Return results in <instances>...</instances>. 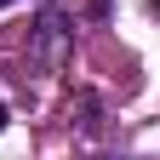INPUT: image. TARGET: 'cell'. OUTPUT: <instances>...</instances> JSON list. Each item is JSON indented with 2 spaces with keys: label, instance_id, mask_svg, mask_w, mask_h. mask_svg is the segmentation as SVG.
<instances>
[{
  "label": "cell",
  "instance_id": "6da1fadb",
  "mask_svg": "<svg viewBox=\"0 0 160 160\" xmlns=\"http://www.w3.org/2000/svg\"><path fill=\"white\" fill-rule=\"evenodd\" d=\"M69 40H74L69 17L57 12V6H46L40 23H34V57H40V63H63V57H69Z\"/></svg>",
  "mask_w": 160,
  "mask_h": 160
},
{
  "label": "cell",
  "instance_id": "7a4b0ae2",
  "mask_svg": "<svg viewBox=\"0 0 160 160\" xmlns=\"http://www.w3.org/2000/svg\"><path fill=\"white\" fill-rule=\"evenodd\" d=\"M97 114H103V109H97V97L86 92V97H80V132H86V137H92V132H103V120H97Z\"/></svg>",
  "mask_w": 160,
  "mask_h": 160
},
{
  "label": "cell",
  "instance_id": "3957f363",
  "mask_svg": "<svg viewBox=\"0 0 160 160\" xmlns=\"http://www.w3.org/2000/svg\"><path fill=\"white\" fill-rule=\"evenodd\" d=\"M0 132H6V103H0Z\"/></svg>",
  "mask_w": 160,
  "mask_h": 160
},
{
  "label": "cell",
  "instance_id": "277c9868",
  "mask_svg": "<svg viewBox=\"0 0 160 160\" xmlns=\"http://www.w3.org/2000/svg\"><path fill=\"white\" fill-rule=\"evenodd\" d=\"M0 6H12V0H0Z\"/></svg>",
  "mask_w": 160,
  "mask_h": 160
},
{
  "label": "cell",
  "instance_id": "5b68a950",
  "mask_svg": "<svg viewBox=\"0 0 160 160\" xmlns=\"http://www.w3.org/2000/svg\"><path fill=\"white\" fill-rule=\"evenodd\" d=\"M154 12H160V0H154Z\"/></svg>",
  "mask_w": 160,
  "mask_h": 160
}]
</instances>
